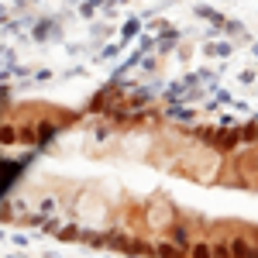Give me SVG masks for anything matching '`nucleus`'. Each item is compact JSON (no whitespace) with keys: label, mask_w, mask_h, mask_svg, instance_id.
Segmentation results:
<instances>
[{"label":"nucleus","mask_w":258,"mask_h":258,"mask_svg":"<svg viewBox=\"0 0 258 258\" xmlns=\"http://www.w3.org/2000/svg\"><path fill=\"white\" fill-rule=\"evenodd\" d=\"M134 35H138V21H128V24H124V31H121V38H124V42H131Z\"/></svg>","instance_id":"1"}]
</instances>
